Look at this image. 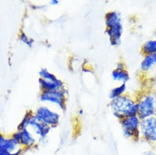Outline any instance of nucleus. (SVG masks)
<instances>
[{"instance_id":"obj_1","label":"nucleus","mask_w":156,"mask_h":155,"mask_svg":"<svg viewBox=\"0 0 156 155\" xmlns=\"http://www.w3.org/2000/svg\"><path fill=\"white\" fill-rule=\"evenodd\" d=\"M109 106L114 116L120 120H123L126 117L137 114L136 102L126 95L112 99Z\"/></svg>"},{"instance_id":"obj_2","label":"nucleus","mask_w":156,"mask_h":155,"mask_svg":"<svg viewBox=\"0 0 156 155\" xmlns=\"http://www.w3.org/2000/svg\"><path fill=\"white\" fill-rule=\"evenodd\" d=\"M140 122L141 120L137 115L126 117L121 120L122 132L126 138H129L133 141H138L140 139Z\"/></svg>"},{"instance_id":"obj_3","label":"nucleus","mask_w":156,"mask_h":155,"mask_svg":"<svg viewBox=\"0 0 156 155\" xmlns=\"http://www.w3.org/2000/svg\"><path fill=\"white\" fill-rule=\"evenodd\" d=\"M34 116L37 121L48 125L51 128L57 127L60 120V114L45 105L39 106L36 109Z\"/></svg>"},{"instance_id":"obj_4","label":"nucleus","mask_w":156,"mask_h":155,"mask_svg":"<svg viewBox=\"0 0 156 155\" xmlns=\"http://www.w3.org/2000/svg\"><path fill=\"white\" fill-rule=\"evenodd\" d=\"M66 89L57 90V91H48V92H41L40 93V101L43 103H50L55 104L58 109L62 111L66 110Z\"/></svg>"},{"instance_id":"obj_5","label":"nucleus","mask_w":156,"mask_h":155,"mask_svg":"<svg viewBox=\"0 0 156 155\" xmlns=\"http://www.w3.org/2000/svg\"><path fill=\"white\" fill-rule=\"evenodd\" d=\"M136 115L140 120L154 115V97L153 94H146L138 102H136Z\"/></svg>"},{"instance_id":"obj_6","label":"nucleus","mask_w":156,"mask_h":155,"mask_svg":"<svg viewBox=\"0 0 156 155\" xmlns=\"http://www.w3.org/2000/svg\"><path fill=\"white\" fill-rule=\"evenodd\" d=\"M141 137L148 143H156V117H148L140 122Z\"/></svg>"},{"instance_id":"obj_7","label":"nucleus","mask_w":156,"mask_h":155,"mask_svg":"<svg viewBox=\"0 0 156 155\" xmlns=\"http://www.w3.org/2000/svg\"><path fill=\"white\" fill-rule=\"evenodd\" d=\"M11 137L15 139L20 144V146L24 149H31L36 147L37 139L33 135V133L30 132L28 129L17 130L11 135Z\"/></svg>"},{"instance_id":"obj_8","label":"nucleus","mask_w":156,"mask_h":155,"mask_svg":"<svg viewBox=\"0 0 156 155\" xmlns=\"http://www.w3.org/2000/svg\"><path fill=\"white\" fill-rule=\"evenodd\" d=\"M20 147V144L11 136L7 137L0 132V153H14Z\"/></svg>"},{"instance_id":"obj_9","label":"nucleus","mask_w":156,"mask_h":155,"mask_svg":"<svg viewBox=\"0 0 156 155\" xmlns=\"http://www.w3.org/2000/svg\"><path fill=\"white\" fill-rule=\"evenodd\" d=\"M106 33L109 37L110 44L112 46H119L121 43V36L123 33L122 23L106 28Z\"/></svg>"},{"instance_id":"obj_10","label":"nucleus","mask_w":156,"mask_h":155,"mask_svg":"<svg viewBox=\"0 0 156 155\" xmlns=\"http://www.w3.org/2000/svg\"><path fill=\"white\" fill-rule=\"evenodd\" d=\"M39 87L41 92H48V91H57V90L65 89V84L60 79L55 81H48L39 78Z\"/></svg>"},{"instance_id":"obj_11","label":"nucleus","mask_w":156,"mask_h":155,"mask_svg":"<svg viewBox=\"0 0 156 155\" xmlns=\"http://www.w3.org/2000/svg\"><path fill=\"white\" fill-rule=\"evenodd\" d=\"M30 127L32 129V131L34 132L36 135L38 136L40 141L46 139L48 135L51 132V129H52L49 125L41 123V122H39L37 120L30 125Z\"/></svg>"},{"instance_id":"obj_12","label":"nucleus","mask_w":156,"mask_h":155,"mask_svg":"<svg viewBox=\"0 0 156 155\" xmlns=\"http://www.w3.org/2000/svg\"><path fill=\"white\" fill-rule=\"evenodd\" d=\"M156 66V54L144 55V58L142 60L140 69L143 72H148Z\"/></svg>"},{"instance_id":"obj_13","label":"nucleus","mask_w":156,"mask_h":155,"mask_svg":"<svg viewBox=\"0 0 156 155\" xmlns=\"http://www.w3.org/2000/svg\"><path fill=\"white\" fill-rule=\"evenodd\" d=\"M106 28H109L110 26H113L118 24L122 23L121 14L118 11H109L105 15V17Z\"/></svg>"},{"instance_id":"obj_14","label":"nucleus","mask_w":156,"mask_h":155,"mask_svg":"<svg viewBox=\"0 0 156 155\" xmlns=\"http://www.w3.org/2000/svg\"><path fill=\"white\" fill-rule=\"evenodd\" d=\"M36 120V118L34 116V112L31 110H27L26 114H24L23 118L20 124L17 126V130H23V129H28V127L31 125Z\"/></svg>"},{"instance_id":"obj_15","label":"nucleus","mask_w":156,"mask_h":155,"mask_svg":"<svg viewBox=\"0 0 156 155\" xmlns=\"http://www.w3.org/2000/svg\"><path fill=\"white\" fill-rule=\"evenodd\" d=\"M111 77L114 81L121 82L122 83H126L130 80V76H129L128 72L126 69H124V70L115 69L111 73Z\"/></svg>"},{"instance_id":"obj_16","label":"nucleus","mask_w":156,"mask_h":155,"mask_svg":"<svg viewBox=\"0 0 156 155\" xmlns=\"http://www.w3.org/2000/svg\"><path fill=\"white\" fill-rule=\"evenodd\" d=\"M126 91V83H121V85L115 86L112 89L110 90V92L109 93V97L110 98V100L115 99L116 97H119L124 95V93Z\"/></svg>"},{"instance_id":"obj_17","label":"nucleus","mask_w":156,"mask_h":155,"mask_svg":"<svg viewBox=\"0 0 156 155\" xmlns=\"http://www.w3.org/2000/svg\"><path fill=\"white\" fill-rule=\"evenodd\" d=\"M142 52L144 55L156 54V39L145 42L142 47Z\"/></svg>"},{"instance_id":"obj_18","label":"nucleus","mask_w":156,"mask_h":155,"mask_svg":"<svg viewBox=\"0 0 156 155\" xmlns=\"http://www.w3.org/2000/svg\"><path fill=\"white\" fill-rule=\"evenodd\" d=\"M39 76L41 79H43V80H48V81H55L57 80L58 77H56L54 74H52L51 72H49L47 69H41L39 70Z\"/></svg>"},{"instance_id":"obj_19","label":"nucleus","mask_w":156,"mask_h":155,"mask_svg":"<svg viewBox=\"0 0 156 155\" xmlns=\"http://www.w3.org/2000/svg\"><path fill=\"white\" fill-rule=\"evenodd\" d=\"M19 40L21 42V43L25 44V45H27V47H32L33 45V43H34V41H33V39L30 37H28L24 31H21L19 35Z\"/></svg>"},{"instance_id":"obj_20","label":"nucleus","mask_w":156,"mask_h":155,"mask_svg":"<svg viewBox=\"0 0 156 155\" xmlns=\"http://www.w3.org/2000/svg\"><path fill=\"white\" fill-rule=\"evenodd\" d=\"M24 149L23 147H20V149H18L16 152H14V153H3L4 155H22L24 152Z\"/></svg>"},{"instance_id":"obj_21","label":"nucleus","mask_w":156,"mask_h":155,"mask_svg":"<svg viewBox=\"0 0 156 155\" xmlns=\"http://www.w3.org/2000/svg\"><path fill=\"white\" fill-rule=\"evenodd\" d=\"M115 69H118V70H124V69H125V65H124V64H123V63H121V62L117 63Z\"/></svg>"},{"instance_id":"obj_22","label":"nucleus","mask_w":156,"mask_h":155,"mask_svg":"<svg viewBox=\"0 0 156 155\" xmlns=\"http://www.w3.org/2000/svg\"><path fill=\"white\" fill-rule=\"evenodd\" d=\"M143 155H156V152L154 151H147L144 153Z\"/></svg>"},{"instance_id":"obj_23","label":"nucleus","mask_w":156,"mask_h":155,"mask_svg":"<svg viewBox=\"0 0 156 155\" xmlns=\"http://www.w3.org/2000/svg\"><path fill=\"white\" fill-rule=\"evenodd\" d=\"M49 3H50L51 5H57V4H58L59 2H58V0H51Z\"/></svg>"},{"instance_id":"obj_24","label":"nucleus","mask_w":156,"mask_h":155,"mask_svg":"<svg viewBox=\"0 0 156 155\" xmlns=\"http://www.w3.org/2000/svg\"><path fill=\"white\" fill-rule=\"evenodd\" d=\"M154 116L156 117V93L154 95Z\"/></svg>"},{"instance_id":"obj_25","label":"nucleus","mask_w":156,"mask_h":155,"mask_svg":"<svg viewBox=\"0 0 156 155\" xmlns=\"http://www.w3.org/2000/svg\"><path fill=\"white\" fill-rule=\"evenodd\" d=\"M153 77H154V80L156 82V66L155 69H154V76H153Z\"/></svg>"},{"instance_id":"obj_26","label":"nucleus","mask_w":156,"mask_h":155,"mask_svg":"<svg viewBox=\"0 0 156 155\" xmlns=\"http://www.w3.org/2000/svg\"><path fill=\"white\" fill-rule=\"evenodd\" d=\"M154 37H155V39H156V31H154Z\"/></svg>"},{"instance_id":"obj_27","label":"nucleus","mask_w":156,"mask_h":155,"mask_svg":"<svg viewBox=\"0 0 156 155\" xmlns=\"http://www.w3.org/2000/svg\"><path fill=\"white\" fill-rule=\"evenodd\" d=\"M0 155H4V153H0Z\"/></svg>"}]
</instances>
